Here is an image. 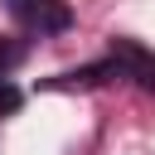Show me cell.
<instances>
[{
    "mask_svg": "<svg viewBox=\"0 0 155 155\" xmlns=\"http://www.w3.org/2000/svg\"><path fill=\"white\" fill-rule=\"evenodd\" d=\"M19 102H24V97H19V87H15L10 78H0V116H10V111H19Z\"/></svg>",
    "mask_w": 155,
    "mask_h": 155,
    "instance_id": "277c9868",
    "label": "cell"
},
{
    "mask_svg": "<svg viewBox=\"0 0 155 155\" xmlns=\"http://www.w3.org/2000/svg\"><path fill=\"white\" fill-rule=\"evenodd\" d=\"M19 58H24V48H19V44H0V78H10V68H15Z\"/></svg>",
    "mask_w": 155,
    "mask_h": 155,
    "instance_id": "5b68a950",
    "label": "cell"
},
{
    "mask_svg": "<svg viewBox=\"0 0 155 155\" xmlns=\"http://www.w3.org/2000/svg\"><path fill=\"white\" fill-rule=\"evenodd\" d=\"M10 15L24 29H39V34H58V29L73 24V10L63 0H10Z\"/></svg>",
    "mask_w": 155,
    "mask_h": 155,
    "instance_id": "7a4b0ae2",
    "label": "cell"
},
{
    "mask_svg": "<svg viewBox=\"0 0 155 155\" xmlns=\"http://www.w3.org/2000/svg\"><path fill=\"white\" fill-rule=\"evenodd\" d=\"M111 78H121V68H116L111 58H102V63H87V68L58 73V78H44V87H53V92H78V87H102V82H111Z\"/></svg>",
    "mask_w": 155,
    "mask_h": 155,
    "instance_id": "3957f363",
    "label": "cell"
},
{
    "mask_svg": "<svg viewBox=\"0 0 155 155\" xmlns=\"http://www.w3.org/2000/svg\"><path fill=\"white\" fill-rule=\"evenodd\" d=\"M107 58L121 68V78H131L136 87H145V92H155V53L145 48V44H136V39H111L107 44Z\"/></svg>",
    "mask_w": 155,
    "mask_h": 155,
    "instance_id": "6da1fadb",
    "label": "cell"
}]
</instances>
